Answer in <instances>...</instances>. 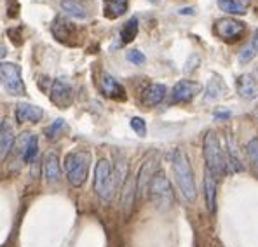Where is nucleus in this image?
Instances as JSON below:
<instances>
[{
	"instance_id": "dca6fc26",
	"label": "nucleus",
	"mask_w": 258,
	"mask_h": 247,
	"mask_svg": "<svg viewBox=\"0 0 258 247\" xmlns=\"http://www.w3.org/2000/svg\"><path fill=\"white\" fill-rule=\"evenodd\" d=\"M154 174V162L147 160L143 162V166L140 167L138 171V176L135 178L136 181V195H145L147 188H149V183H150V178Z\"/></svg>"
},
{
	"instance_id": "a878e982",
	"label": "nucleus",
	"mask_w": 258,
	"mask_h": 247,
	"mask_svg": "<svg viewBox=\"0 0 258 247\" xmlns=\"http://www.w3.org/2000/svg\"><path fill=\"white\" fill-rule=\"evenodd\" d=\"M218 7L227 14H244L246 13V7L242 6L239 0H218Z\"/></svg>"
},
{
	"instance_id": "f3484780",
	"label": "nucleus",
	"mask_w": 258,
	"mask_h": 247,
	"mask_svg": "<svg viewBox=\"0 0 258 247\" xmlns=\"http://www.w3.org/2000/svg\"><path fill=\"white\" fill-rule=\"evenodd\" d=\"M204 197H206V207L210 212L216 209V178L206 169L204 173Z\"/></svg>"
},
{
	"instance_id": "4468645a",
	"label": "nucleus",
	"mask_w": 258,
	"mask_h": 247,
	"mask_svg": "<svg viewBox=\"0 0 258 247\" xmlns=\"http://www.w3.org/2000/svg\"><path fill=\"white\" fill-rule=\"evenodd\" d=\"M166 93H168V89H166L164 84H150V86L143 91L142 101L147 106H155V105H159L162 100H164Z\"/></svg>"
},
{
	"instance_id": "39448f33",
	"label": "nucleus",
	"mask_w": 258,
	"mask_h": 247,
	"mask_svg": "<svg viewBox=\"0 0 258 247\" xmlns=\"http://www.w3.org/2000/svg\"><path fill=\"white\" fill-rule=\"evenodd\" d=\"M115 181H113L112 166L107 158H100L94 167V192L98 193L101 200L108 202L115 193Z\"/></svg>"
},
{
	"instance_id": "a211bd4d",
	"label": "nucleus",
	"mask_w": 258,
	"mask_h": 247,
	"mask_svg": "<svg viewBox=\"0 0 258 247\" xmlns=\"http://www.w3.org/2000/svg\"><path fill=\"white\" fill-rule=\"evenodd\" d=\"M112 174H113V181H115V188H120L124 186L127 180V158L126 155L122 153H117L115 155V166L112 169Z\"/></svg>"
},
{
	"instance_id": "20e7f679",
	"label": "nucleus",
	"mask_w": 258,
	"mask_h": 247,
	"mask_svg": "<svg viewBox=\"0 0 258 247\" xmlns=\"http://www.w3.org/2000/svg\"><path fill=\"white\" fill-rule=\"evenodd\" d=\"M203 155L206 160V169L215 178H222L225 174V160H223L222 148H220L218 136L215 131H208L203 141Z\"/></svg>"
},
{
	"instance_id": "f704fd0d",
	"label": "nucleus",
	"mask_w": 258,
	"mask_h": 247,
	"mask_svg": "<svg viewBox=\"0 0 258 247\" xmlns=\"http://www.w3.org/2000/svg\"><path fill=\"white\" fill-rule=\"evenodd\" d=\"M150 2H154V4H157V2H159V0H150Z\"/></svg>"
},
{
	"instance_id": "412c9836",
	"label": "nucleus",
	"mask_w": 258,
	"mask_h": 247,
	"mask_svg": "<svg viewBox=\"0 0 258 247\" xmlns=\"http://www.w3.org/2000/svg\"><path fill=\"white\" fill-rule=\"evenodd\" d=\"M61 7L67 14H70L72 18H77V20H86L87 11L79 0H61Z\"/></svg>"
},
{
	"instance_id": "9d476101",
	"label": "nucleus",
	"mask_w": 258,
	"mask_h": 247,
	"mask_svg": "<svg viewBox=\"0 0 258 247\" xmlns=\"http://www.w3.org/2000/svg\"><path fill=\"white\" fill-rule=\"evenodd\" d=\"M51 101L59 108H67L72 103V89L61 80H54L51 86Z\"/></svg>"
},
{
	"instance_id": "e433bc0d",
	"label": "nucleus",
	"mask_w": 258,
	"mask_h": 247,
	"mask_svg": "<svg viewBox=\"0 0 258 247\" xmlns=\"http://www.w3.org/2000/svg\"><path fill=\"white\" fill-rule=\"evenodd\" d=\"M256 117H258V110H256Z\"/></svg>"
},
{
	"instance_id": "f8f14e48",
	"label": "nucleus",
	"mask_w": 258,
	"mask_h": 247,
	"mask_svg": "<svg viewBox=\"0 0 258 247\" xmlns=\"http://www.w3.org/2000/svg\"><path fill=\"white\" fill-rule=\"evenodd\" d=\"M101 91L107 98H112V100H126V91L120 86L119 82L113 77H110L108 73H103L101 77Z\"/></svg>"
},
{
	"instance_id": "f257e3e1",
	"label": "nucleus",
	"mask_w": 258,
	"mask_h": 247,
	"mask_svg": "<svg viewBox=\"0 0 258 247\" xmlns=\"http://www.w3.org/2000/svg\"><path fill=\"white\" fill-rule=\"evenodd\" d=\"M171 164H173V173L176 178V183L180 186L183 197L188 202H194L197 197V188H196V178H194V171L188 160L187 153L180 148L173 150L171 155Z\"/></svg>"
},
{
	"instance_id": "72a5a7b5",
	"label": "nucleus",
	"mask_w": 258,
	"mask_h": 247,
	"mask_svg": "<svg viewBox=\"0 0 258 247\" xmlns=\"http://www.w3.org/2000/svg\"><path fill=\"white\" fill-rule=\"evenodd\" d=\"M180 14H194V9L188 7V9H180Z\"/></svg>"
},
{
	"instance_id": "c756f323",
	"label": "nucleus",
	"mask_w": 258,
	"mask_h": 247,
	"mask_svg": "<svg viewBox=\"0 0 258 247\" xmlns=\"http://www.w3.org/2000/svg\"><path fill=\"white\" fill-rule=\"evenodd\" d=\"M126 58H127V61L129 63H133V64H143L145 63V56H143V52H140V51H129L127 54H126Z\"/></svg>"
},
{
	"instance_id": "f03ea898",
	"label": "nucleus",
	"mask_w": 258,
	"mask_h": 247,
	"mask_svg": "<svg viewBox=\"0 0 258 247\" xmlns=\"http://www.w3.org/2000/svg\"><path fill=\"white\" fill-rule=\"evenodd\" d=\"M91 166V153L86 150L70 151L64 157V171H67V180L74 188H81L87 181Z\"/></svg>"
},
{
	"instance_id": "aec40b11",
	"label": "nucleus",
	"mask_w": 258,
	"mask_h": 247,
	"mask_svg": "<svg viewBox=\"0 0 258 247\" xmlns=\"http://www.w3.org/2000/svg\"><path fill=\"white\" fill-rule=\"evenodd\" d=\"M135 197H136V181L135 178H129L124 183V192H122V209L126 212V216H129L135 204Z\"/></svg>"
},
{
	"instance_id": "c85d7f7f",
	"label": "nucleus",
	"mask_w": 258,
	"mask_h": 247,
	"mask_svg": "<svg viewBox=\"0 0 258 247\" xmlns=\"http://www.w3.org/2000/svg\"><path fill=\"white\" fill-rule=\"evenodd\" d=\"M246 151H248L249 160H251L258 169V138H253L251 141L246 144Z\"/></svg>"
},
{
	"instance_id": "2f4dec72",
	"label": "nucleus",
	"mask_w": 258,
	"mask_h": 247,
	"mask_svg": "<svg viewBox=\"0 0 258 247\" xmlns=\"http://www.w3.org/2000/svg\"><path fill=\"white\" fill-rule=\"evenodd\" d=\"M216 119H227V117H230V112H218L215 113Z\"/></svg>"
},
{
	"instance_id": "5701e85b",
	"label": "nucleus",
	"mask_w": 258,
	"mask_h": 247,
	"mask_svg": "<svg viewBox=\"0 0 258 247\" xmlns=\"http://www.w3.org/2000/svg\"><path fill=\"white\" fill-rule=\"evenodd\" d=\"M136 35H138V18H131L120 32V40L122 44H129L136 39Z\"/></svg>"
},
{
	"instance_id": "1a4fd4ad",
	"label": "nucleus",
	"mask_w": 258,
	"mask_h": 247,
	"mask_svg": "<svg viewBox=\"0 0 258 247\" xmlns=\"http://www.w3.org/2000/svg\"><path fill=\"white\" fill-rule=\"evenodd\" d=\"M44 117V110L39 108L37 105H32V103H20L16 106V120L20 124H25V122H40Z\"/></svg>"
},
{
	"instance_id": "6ab92c4d",
	"label": "nucleus",
	"mask_w": 258,
	"mask_h": 247,
	"mask_svg": "<svg viewBox=\"0 0 258 247\" xmlns=\"http://www.w3.org/2000/svg\"><path fill=\"white\" fill-rule=\"evenodd\" d=\"M45 178H47V181H51V183H56V181H59V178H61V167H59L58 155L56 153H49L47 157H45Z\"/></svg>"
},
{
	"instance_id": "423d86ee",
	"label": "nucleus",
	"mask_w": 258,
	"mask_h": 247,
	"mask_svg": "<svg viewBox=\"0 0 258 247\" xmlns=\"http://www.w3.org/2000/svg\"><path fill=\"white\" fill-rule=\"evenodd\" d=\"M0 75L6 86L7 93L13 96H23L25 94V84L21 80L20 66L14 63H0Z\"/></svg>"
},
{
	"instance_id": "9b49d317",
	"label": "nucleus",
	"mask_w": 258,
	"mask_h": 247,
	"mask_svg": "<svg viewBox=\"0 0 258 247\" xmlns=\"http://www.w3.org/2000/svg\"><path fill=\"white\" fill-rule=\"evenodd\" d=\"M237 93L242 100L246 101H253L258 98V84L251 75H241L236 82Z\"/></svg>"
},
{
	"instance_id": "0eeeda50",
	"label": "nucleus",
	"mask_w": 258,
	"mask_h": 247,
	"mask_svg": "<svg viewBox=\"0 0 258 247\" xmlns=\"http://www.w3.org/2000/svg\"><path fill=\"white\" fill-rule=\"evenodd\" d=\"M244 23L236 21L232 18H223L215 23V33L223 40H237L244 33Z\"/></svg>"
},
{
	"instance_id": "2eb2a0df",
	"label": "nucleus",
	"mask_w": 258,
	"mask_h": 247,
	"mask_svg": "<svg viewBox=\"0 0 258 247\" xmlns=\"http://www.w3.org/2000/svg\"><path fill=\"white\" fill-rule=\"evenodd\" d=\"M14 144V131L9 122L0 124V160H6Z\"/></svg>"
},
{
	"instance_id": "7ed1b4c3",
	"label": "nucleus",
	"mask_w": 258,
	"mask_h": 247,
	"mask_svg": "<svg viewBox=\"0 0 258 247\" xmlns=\"http://www.w3.org/2000/svg\"><path fill=\"white\" fill-rule=\"evenodd\" d=\"M150 195V200L154 202V206L159 211H169L174 204V193L169 183L168 176L164 174V171H155L150 178L149 188H147Z\"/></svg>"
},
{
	"instance_id": "473e14b6",
	"label": "nucleus",
	"mask_w": 258,
	"mask_h": 247,
	"mask_svg": "<svg viewBox=\"0 0 258 247\" xmlns=\"http://www.w3.org/2000/svg\"><path fill=\"white\" fill-rule=\"evenodd\" d=\"M249 44H251L253 47H255L256 51H258V30H256V32H255V37H253V40L249 42Z\"/></svg>"
},
{
	"instance_id": "393cba45",
	"label": "nucleus",
	"mask_w": 258,
	"mask_h": 247,
	"mask_svg": "<svg viewBox=\"0 0 258 247\" xmlns=\"http://www.w3.org/2000/svg\"><path fill=\"white\" fill-rule=\"evenodd\" d=\"M37 153H39V138L32 136V138L26 141L25 148H23V158H25L26 164H32L35 160Z\"/></svg>"
},
{
	"instance_id": "ddd939ff",
	"label": "nucleus",
	"mask_w": 258,
	"mask_h": 247,
	"mask_svg": "<svg viewBox=\"0 0 258 247\" xmlns=\"http://www.w3.org/2000/svg\"><path fill=\"white\" fill-rule=\"evenodd\" d=\"M225 166H229V169L232 171V173H241V171H244L241 153H239V148L232 136H227V164Z\"/></svg>"
},
{
	"instance_id": "6e6552de",
	"label": "nucleus",
	"mask_w": 258,
	"mask_h": 247,
	"mask_svg": "<svg viewBox=\"0 0 258 247\" xmlns=\"http://www.w3.org/2000/svg\"><path fill=\"white\" fill-rule=\"evenodd\" d=\"M199 93V86L190 80H180L173 87V103H188L194 100V96Z\"/></svg>"
},
{
	"instance_id": "bb28decb",
	"label": "nucleus",
	"mask_w": 258,
	"mask_h": 247,
	"mask_svg": "<svg viewBox=\"0 0 258 247\" xmlns=\"http://www.w3.org/2000/svg\"><path fill=\"white\" fill-rule=\"evenodd\" d=\"M256 54H258L256 49L253 47L251 44H248L241 52H239V58L237 59H239V63H241V64H248L249 61H253V59H255Z\"/></svg>"
},
{
	"instance_id": "b1692460",
	"label": "nucleus",
	"mask_w": 258,
	"mask_h": 247,
	"mask_svg": "<svg viewBox=\"0 0 258 247\" xmlns=\"http://www.w3.org/2000/svg\"><path fill=\"white\" fill-rule=\"evenodd\" d=\"M223 93H225V86H223V82L218 77H213L208 82L206 100H218V98L223 96Z\"/></svg>"
},
{
	"instance_id": "cd10ccee",
	"label": "nucleus",
	"mask_w": 258,
	"mask_h": 247,
	"mask_svg": "<svg viewBox=\"0 0 258 247\" xmlns=\"http://www.w3.org/2000/svg\"><path fill=\"white\" fill-rule=\"evenodd\" d=\"M129 124H131V129L140 136V138H143V136L147 134V124H145V120H143L142 117H133Z\"/></svg>"
},
{
	"instance_id": "7c9ffc66",
	"label": "nucleus",
	"mask_w": 258,
	"mask_h": 247,
	"mask_svg": "<svg viewBox=\"0 0 258 247\" xmlns=\"http://www.w3.org/2000/svg\"><path fill=\"white\" fill-rule=\"evenodd\" d=\"M63 125H64V120H63V119H58V120H56V122L52 124L51 127L47 129V131H45V134H47V138H49V139L54 138V136L58 134V131L63 127Z\"/></svg>"
},
{
	"instance_id": "4be33fe9",
	"label": "nucleus",
	"mask_w": 258,
	"mask_h": 247,
	"mask_svg": "<svg viewBox=\"0 0 258 247\" xmlns=\"http://www.w3.org/2000/svg\"><path fill=\"white\" fill-rule=\"evenodd\" d=\"M127 11V0H105V16L119 18Z\"/></svg>"
},
{
	"instance_id": "c9c22d12",
	"label": "nucleus",
	"mask_w": 258,
	"mask_h": 247,
	"mask_svg": "<svg viewBox=\"0 0 258 247\" xmlns=\"http://www.w3.org/2000/svg\"><path fill=\"white\" fill-rule=\"evenodd\" d=\"M0 82H2V75H0Z\"/></svg>"
}]
</instances>
